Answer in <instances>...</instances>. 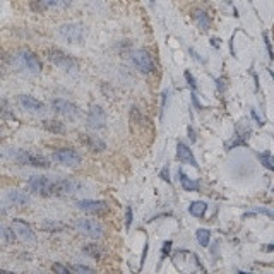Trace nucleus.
<instances>
[{
  "label": "nucleus",
  "mask_w": 274,
  "mask_h": 274,
  "mask_svg": "<svg viewBox=\"0 0 274 274\" xmlns=\"http://www.w3.org/2000/svg\"><path fill=\"white\" fill-rule=\"evenodd\" d=\"M52 110L55 113H59V115L65 117V118H78L79 115H81V110H79L78 105H74L72 101H69V99H63V98H57L52 101Z\"/></svg>",
  "instance_id": "9"
},
{
  "label": "nucleus",
  "mask_w": 274,
  "mask_h": 274,
  "mask_svg": "<svg viewBox=\"0 0 274 274\" xmlns=\"http://www.w3.org/2000/svg\"><path fill=\"white\" fill-rule=\"evenodd\" d=\"M57 35L62 41L69 45H81L84 41V26L79 22H67V24L59 26Z\"/></svg>",
  "instance_id": "1"
},
{
  "label": "nucleus",
  "mask_w": 274,
  "mask_h": 274,
  "mask_svg": "<svg viewBox=\"0 0 274 274\" xmlns=\"http://www.w3.org/2000/svg\"><path fill=\"white\" fill-rule=\"evenodd\" d=\"M185 79H187V82H189V86H190V88H192V89H194V91H196V89H197V84H196V79H194V76H192V74H190V72H189V71H187V72H185Z\"/></svg>",
  "instance_id": "33"
},
{
  "label": "nucleus",
  "mask_w": 274,
  "mask_h": 274,
  "mask_svg": "<svg viewBox=\"0 0 274 274\" xmlns=\"http://www.w3.org/2000/svg\"><path fill=\"white\" fill-rule=\"evenodd\" d=\"M264 250H266V252H274V243H269V245H266V247H264Z\"/></svg>",
  "instance_id": "38"
},
{
  "label": "nucleus",
  "mask_w": 274,
  "mask_h": 274,
  "mask_svg": "<svg viewBox=\"0 0 274 274\" xmlns=\"http://www.w3.org/2000/svg\"><path fill=\"white\" fill-rule=\"evenodd\" d=\"M264 41H266V46H267V53H269V59L274 60V52H273V46H271V41H269V36L264 33Z\"/></svg>",
  "instance_id": "32"
},
{
  "label": "nucleus",
  "mask_w": 274,
  "mask_h": 274,
  "mask_svg": "<svg viewBox=\"0 0 274 274\" xmlns=\"http://www.w3.org/2000/svg\"><path fill=\"white\" fill-rule=\"evenodd\" d=\"M192 19H194V22L197 24V28L202 29V31H208V29H211L213 19H211V16H209L208 12L204 11V9H196V11L192 12Z\"/></svg>",
  "instance_id": "18"
},
{
  "label": "nucleus",
  "mask_w": 274,
  "mask_h": 274,
  "mask_svg": "<svg viewBox=\"0 0 274 274\" xmlns=\"http://www.w3.org/2000/svg\"><path fill=\"white\" fill-rule=\"evenodd\" d=\"M12 230H14L16 236H18L22 243H28V245L36 243V233L33 232V228L24 221V219H21V218L12 219Z\"/></svg>",
  "instance_id": "10"
},
{
  "label": "nucleus",
  "mask_w": 274,
  "mask_h": 274,
  "mask_svg": "<svg viewBox=\"0 0 274 274\" xmlns=\"http://www.w3.org/2000/svg\"><path fill=\"white\" fill-rule=\"evenodd\" d=\"M28 190L36 196L50 197L52 196V180L48 176L43 175H35L28 180Z\"/></svg>",
  "instance_id": "11"
},
{
  "label": "nucleus",
  "mask_w": 274,
  "mask_h": 274,
  "mask_svg": "<svg viewBox=\"0 0 274 274\" xmlns=\"http://www.w3.org/2000/svg\"><path fill=\"white\" fill-rule=\"evenodd\" d=\"M71 271H74V273H86V274L95 273V269H93V267L84 266V264H74V266L71 267Z\"/></svg>",
  "instance_id": "28"
},
{
  "label": "nucleus",
  "mask_w": 274,
  "mask_h": 274,
  "mask_svg": "<svg viewBox=\"0 0 274 274\" xmlns=\"http://www.w3.org/2000/svg\"><path fill=\"white\" fill-rule=\"evenodd\" d=\"M52 159L63 166H78L82 163V156L74 148H59L52 153Z\"/></svg>",
  "instance_id": "5"
},
{
  "label": "nucleus",
  "mask_w": 274,
  "mask_h": 274,
  "mask_svg": "<svg viewBox=\"0 0 274 274\" xmlns=\"http://www.w3.org/2000/svg\"><path fill=\"white\" fill-rule=\"evenodd\" d=\"M76 208L86 215H106L110 211V204L106 200H95V199H82L76 202Z\"/></svg>",
  "instance_id": "8"
},
{
  "label": "nucleus",
  "mask_w": 274,
  "mask_h": 274,
  "mask_svg": "<svg viewBox=\"0 0 274 274\" xmlns=\"http://www.w3.org/2000/svg\"><path fill=\"white\" fill-rule=\"evenodd\" d=\"M41 127L46 130V132L50 134H55V136H60V134H65V125H63L62 122H59V120H43L41 122Z\"/></svg>",
  "instance_id": "19"
},
{
  "label": "nucleus",
  "mask_w": 274,
  "mask_h": 274,
  "mask_svg": "<svg viewBox=\"0 0 274 274\" xmlns=\"http://www.w3.org/2000/svg\"><path fill=\"white\" fill-rule=\"evenodd\" d=\"M81 183L76 180L62 178V180H52V196H72L81 189Z\"/></svg>",
  "instance_id": "13"
},
{
  "label": "nucleus",
  "mask_w": 274,
  "mask_h": 274,
  "mask_svg": "<svg viewBox=\"0 0 274 274\" xmlns=\"http://www.w3.org/2000/svg\"><path fill=\"white\" fill-rule=\"evenodd\" d=\"M178 176H180V183H182L183 190H187V192H197V190H199V182L189 178V176H187L182 170L178 172Z\"/></svg>",
  "instance_id": "20"
},
{
  "label": "nucleus",
  "mask_w": 274,
  "mask_h": 274,
  "mask_svg": "<svg viewBox=\"0 0 274 274\" xmlns=\"http://www.w3.org/2000/svg\"><path fill=\"white\" fill-rule=\"evenodd\" d=\"M45 9L55 7V9H65L72 4V0H41Z\"/></svg>",
  "instance_id": "25"
},
{
  "label": "nucleus",
  "mask_w": 274,
  "mask_h": 274,
  "mask_svg": "<svg viewBox=\"0 0 274 274\" xmlns=\"http://www.w3.org/2000/svg\"><path fill=\"white\" fill-rule=\"evenodd\" d=\"M82 252L86 254V255H89L91 259L95 260H99L103 257V250L99 245H96V243H88V245L82 247Z\"/></svg>",
  "instance_id": "22"
},
{
  "label": "nucleus",
  "mask_w": 274,
  "mask_h": 274,
  "mask_svg": "<svg viewBox=\"0 0 274 274\" xmlns=\"http://www.w3.org/2000/svg\"><path fill=\"white\" fill-rule=\"evenodd\" d=\"M254 213H260V215H266V216H269V218H274V213L269 211V209H266V208H257Z\"/></svg>",
  "instance_id": "35"
},
{
  "label": "nucleus",
  "mask_w": 274,
  "mask_h": 274,
  "mask_svg": "<svg viewBox=\"0 0 274 274\" xmlns=\"http://www.w3.org/2000/svg\"><path fill=\"white\" fill-rule=\"evenodd\" d=\"M132 219H134L132 208H130V206H127V208H125V228L127 230H129L130 225H132Z\"/></svg>",
  "instance_id": "30"
},
{
  "label": "nucleus",
  "mask_w": 274,
  "mask_h": 274,
  "mask_svg": "<svg viewBox=\"0 0 274 274\" xmlns=\"http://www.w3.org/2000/svg\"><path fill=\"white\" fill-rule=\"evenodd\" d=\"M189 136H190V141H196V132L192 130V127H189Z\"/></svg>",
  "instance_id": "37"
},
{
  "label": "nucleus",
  "mask_w": 274,
  "mask_h": 274,
  "mask_svg": "<svg viewBox=\"0 0 274 274\" xmlns=\"http://www.w3.org/2000/svg\"><path fill=\"white\" fill-rule=\"evenodd\" d=\"M79 137H81V142L86 146V148L89 149V151H93V153H101V151H105V149H106V144L101 141V139H99V137L89 136V134H81Z\"/></svg>",
  "instance_id": "16"
},
{
  "label": "nucleus",
  "mask_w": 274,
  "mask_h": 274,
  "mask_svg": "<svg viewBox=\"0 0 274 274\" xmlns=\"http://www.w3.org/2000/svg\"><path fill=\"white\" fill-rule=\"evenodd\" d=\"M19 105L22 106L24 110L33 113H39L45 110V105H43L39 99H36L35 96H29V95H21L19 96Z\"/></svg>",
  "instance_id": "17"
},
{
  "label": "nucleus",
  "mask_w": 274,
  "mask_h": 274,
  "mask_svg": "<svg viewBox=\"0 0 274 274\" xmlns=\"http://www.w3.org/2000/svg\"><path fill=\"white\" fill-rule=\"evenodd\" d=\"M161 178L165 180V182H172V178H170V172H168V166H165V168L161 170Z\"/></svg>",
  "instance_id": "36"
},
{
  "label": "nucleus",
  "mask_w": 274,
  "mask_h": 274,
  "mask_svg": "<svg viewBox=\"0 0 274 274\" xmlns=\"http://www.w3.org/2000/svg\"><path fill=\"white\" fill-rule=\"evenodd\" d=\"M211 41H213V45H215V46H219V45H221V39H211Z\"/></svg>",
  "instance_id": "39"
},
{
  "label": "nucleus",
  "mask_w": 274,
  "mask_h": 274,
  "mask_svg": "<svg viewBox=\"0 0 274 274\" xmlns=\"http://www.w3.org/2000/svg\"><path fill=\"white\" fill-rule=\"evenodd\" d=\"M45 230H50V232H62L63 228H65V225H60V223H55V225H48L46 223L45 226H43Z\"/></svg>",
  "instance_id": "31"
},
{
  "label": "nucleus",
  "mask_w": 274,
  "mask_h": 274,
  "mask_svg": "<svg viewBox=\"0 0 274 274\" xmlns=\"http://www.w3.org/2000/svg\"><path fill=\"white\" fill-rule=\"evenodd\" d=\"M206 211H208V204L202 202V200H194L189 206V213L192 216H196V218H202L206 215Z\"/></svg>",
  "instance_id": "21"
},
{
  "label": "nucleus",
  "mask_w": 274,
  "mask_h": 274,
  "mask_svg": "<svg viewBox=\"0 0 274 274\" xmlns=\"http://www.w3.org/2000/svg\"><path fill=\"white\" fill-rule=\"evenodd\" d=\"M176 159H178L180 163H187V165L194 166V168H199V165H197L190 148L187 144H183V142H178V144H176Z\"/></svg>",
  "instance_id": "15"
},
{
  "label": "nucleus",
  "mask_w": 274,
  "mask_h": 274,
  "mask_svg": "<svg viewBox=\"0 0 274 274\" xmlns=\"http://www.w3.org/2000/svg\"><path fill=\"white\" fill-rule=\"evenodd\" d=\"M52 271L53 273H60V274H71L72 273L71 267H65V266H62V264H53Z\"/></svg>",
  "instance_id": "29"
},
{
  "label": "nucleus",
  "mask_w": 274,
  "mask_h": 274,
  "mask_svg": "<svg viewBox=\"0 0 274 274\" xmlns=\"http://www.w3.org/2000/svg\"><path fill=\"white\" fill-rule=\"evenodd\" d=\"M170 250H172V240H166L165 243H163V249H161V254L163 255H168Z\"/></svg>",
  "instance_id": "34"
},
{
  "label": "nucleus",
  "mask_w": 274,
  "mask_h": 274,
  "mask_svg": "<svg viewBox=\"0 0 274 274\" xmlns=\"http://www.w3.org/2000/svg\"><path fill=\"white\" fill-rule=\"evenodd\" d=\"M196 236H197V242H199V245L204 247V249H206V247L209 245V242H211V232H209V230H206V228L197 230Z\"/></svg>",
  "instance_id": "24"
},
{
  "label": "nucleus",
  "mask_w": 274,
  "mask_h": 274,
  "mask_svg": "<svg viewBox=\"0 0 274 274\" xmlns=\"http://www.w3.org/2000/svg\"><path fill=\"white\" fill-rule=\"evenodd\" d=\"M86 123L91 130H101L106 127V112L99 105H91L86 117Z\"/></svg>",
  "instance_id": "12"
},
{
  "label": "nucleus",
  "mask_w": 274,
  "mask_h": 274,
  "mask_svg": "<svg viewBox=\"0 0 274 274\" xmlns=\"http://www.w3.org/2000/svg\"><path fill=\"white\" fill-rule=\"evenodd\" d=\"M46 57H48V60L53 65H57L59 69H63V71H74L78 67L76 59H72L69 53H65L60 48H48L46 50Z\"/></svg>",
  "instance_id": "4"
},
{
  "label": "nucleus",
  "mask_w": 274,
  "mask_h": 274,
  "mask_svg": "<svg viewBox=\"0 0 274 274\" xmlns=\"http://www.w3.org/2000/svg\"><path fill=\"white\" fill-rule=\"evenodd\" d=\"M14 159L24 166L50 168V159L46 158V156H43L41 153H36V151H24V149H19V151L16 153Z\"/></svg>",
  "instance_id": "2"
},
{
  "label": "nucleus",
  "mask_w": 274,
  "mask_h": 274,
  "mask_svg": "<svg viewBox=\"0 0 274 274\" xmlns=\"http://www.w3.org/2000/svg\"><path fill=\"white\" fill-rule=\"evenodd\" d=\"M259 159L266 168L274 170V158L269 155V153H262V155H259Z\"/></svg>",
  "instance_id": "26"
},
{
  "label": "nucleus",
  "mask_w": 274,
  "mask_h": 274,
  "mask_svg": "<svg viewBox=\"0 0 274 274\" xmlns=\"http://www.w3.org/2000/svg\"><path fill=\"white\" fill-rule=\"evenodd\" d=\"M7 199L11 204L18 206V208H26L29 202H31V197H29L28 192L24 190H19V189H12L7 192Z\"/></svg>",
  "instance_id": "14"
},
{
  "label": "nucleus",
  "mask_w": 274,
  "mask_h": 274,
  "mask_svg": "<svg viewBox=\"0 0 274 274\" xmlns=\"http://www.w3.org/2000/svg\"><path fill=\"white\" fill-rule=\"evenodd\" d=\"M130 120H132L134 123H142L144 122V117H142L141 110L137 108V106H132V110H130Z\"/></svg>",
  "instance_id": "27"
},
{
  "label": "nucleus",
  "mask_w": 274,
  "mask_h": 274,
  "mask_svg": "<svg viewBox=\"0 0 274 274\" xmlns=\"http://www.w3.org/2000/svg\"><path fill=\"white\" fill-rule=\"evenodd\" d=\"M132 63L142 74H153L156 71L155 60H153V55L148 50H136L132 53Z\"/></svg>",
  "instance_id": "7"
},
{
  "label": "nucleus",
  "mask_w": 274,
  "mask_h": 274,
  "mask_svg": "<svg viewBox=\"0 0 274 274\" xmlns=\"http://www.w3.org/2000/svg\"><path fill=\"white\" fill-rule=\"evenodd\" d=\"M74 228L78 230L81 235L89 236V238H93V240H98L105 235V228H103L101 223L96 221V219H88V218L76 219Z\"/></svg>",
  "instance_id": "3"
},
{
  "label": "nucleus",
  "mask_w": 274,
  "mask_h": 274,
  "mask_svg": "<svg viewBox=\"0 0 274 274\" xmlns=\"http://www.w3.org/2000/svg\"><path fill=\"white\" fill-rule=\"evenodd\" d=\"M0 240L4 243H12L16 240V233L14 230H12V226L9 228V226L5 225H0Z\"/></svg>",
  "instance_id": "23"
},
{
  "label": "nucleus",
  "mask_w": 274,
  "mask_h": 274,
  "mask_svg": "<svg viewBox=\"0 0 274 274\" xmlns=\"http://www.w3.org/2000/svg\"><path fill=\"white\" fill-rule=\"evenodd\" d=\"M18 62L22 69H26V71L33 76L41 74V71H43L41 60H39V57L36 55V53H33L31 50H21V52L18 53Z\"/></svg>",
  "instance_id": "6"
}]
</instances>
